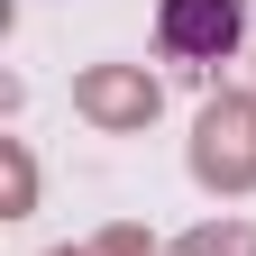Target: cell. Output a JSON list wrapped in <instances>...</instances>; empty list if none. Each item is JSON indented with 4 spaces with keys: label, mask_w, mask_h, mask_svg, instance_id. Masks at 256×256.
Here are the masks:
<instances>
[{
    "label": "cell",
    "mask_w": 256,
    "mask_h": 256,
    "mask_svg": "<svg viewBox=\"0 0 256 256\" xmlns=\"http://www.w3.org/2000/svg\"><path fill=\"white\" fill-rule=\"evenodd\" d=\"M156 37H165V55L220 64V55L247 37V10H238V0H165V10H156Z\"/></svg>",
    "instance_id": "cell-1"
}]
</instances>
